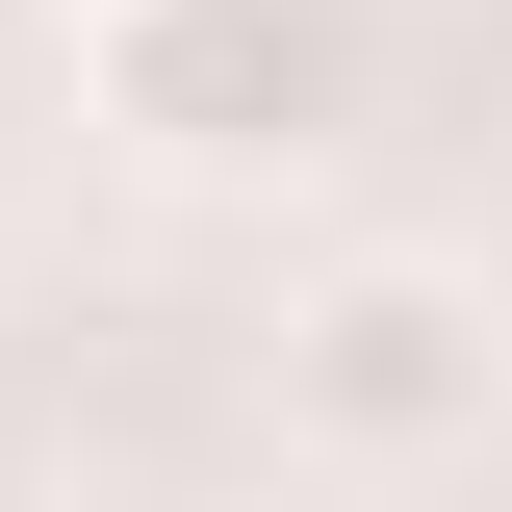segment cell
I'll return each instance as SVG.
<instances>
[{
  "mask_svg": "<svg viewBox=\"0 0 512 512\" xmlns=\"http://www.w3.org/2000/svg\"><path fill=\"white\" fill-rule=\"evenodd\" d=\"M77 103L154 180H282L359 128V0H77Z\"/></svg>",
  "mask_w": 512,
  "mask_h": 512,
  "instance_id": "obj_1",
  "label": "cell"
},
{
  "mask_svg": "<svg viewBox=\"0 0 512 512\" xmlns=\"http://www.w3.org/2000/svg\"><path fill=\"white\" fill-rule=\"evenodd\" d=\"M487 410H512V308L461 282V256H333L308 308H282V436L359 461V487L487 461Z\"/></svg>",
  "mask_w": 512,
  "mask_h": 512,
  "instance_id": "obj_2",
  "label": "cell"
}]
</instances>
